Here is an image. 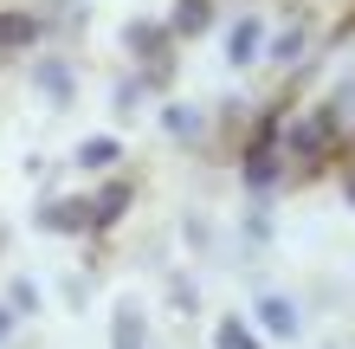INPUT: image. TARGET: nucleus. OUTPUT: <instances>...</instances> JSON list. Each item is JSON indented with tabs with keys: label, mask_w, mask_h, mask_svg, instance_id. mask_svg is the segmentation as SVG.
<instances>
[{
	"label": "nucleus",
	"mask_w": 355,
	"mask_h": 349,
	"mask_svg": "<svg viewBox=\"0 0 355 349\" xmlns=\"http://www.w3.org/2000/svg\"><path fill=\"white\" fill-rule=\"evenodd\" d=\"M207 26H214V0H175V33L181 39H194Z\"/></svg>",
	"instance_id": "f257e3e1"
},
{
	"label": "nucleus",
	"mask_w": 355,
	"mask_h": 349,
	"mask_svg": "<svg viewBox=\"0 0 355 349\" xmlns=\"http://www.w3.org/2000/svg\"><path fill=\"white\" fill-rule=\"evenodd\" d=\"M226 52H233V65H245V58L259 52V19H239L233 39H226Z\"/></svg>",
	"instance_id": "f03ea898"
},
{
	"label": "nucleus",
	"mask_w": 355,
	"mask_h": 349,
	"mask_svg": "<svg viewBox=\"0 0 355 349\" xmlns=\"http://www.w3.org/2000/svg\"><path fill=\"white\" fill-rule=\"evenodd\" d=\"M259 317H265V330H278V337L297 330V311H291L284 298H265V304H259Z\"/></svg>",
	"instance_id": "7ed1b4c3"
},
{
	"label": "nucleus",
	"mask_w": 355,
	"mask_h": 349,
	"mask_svg": "<svg viewBox=\"0 0 355 349\" xmlns=\"http://www.w3.org/2000/svg\"><path fill=\"white\" fill-rule=\"evenodd\" d=\"M116 349H142V311H136V304L116 311Z\"/></svg>",
	"instance_id": "20e7f679"
},
{
	"label": "nucleus",
	"mask_w": 355,
	"mask_h": 349,
	"mask_svg": "<svg viewBox=\"0 0 355 349\" xmlns=\"http://www.w3.org/2000/svg\"><path fill=\"white\" fill-rule=\"evenodd\" d=\"M123 207H130V188H123V181H110V188L97 194V207H91V220H116Z\"/></svg>",
	"instance_id": "39448f33"
},
{
	"label": "nucleus",
	"mask_w": 355,
	"mask_h": 349,
	"mask_svg": "<svg viewBox=\"0 0 355 349\" xmlns=\"http://www.w3.org/2000/svg\"><path fill=\"white\" fill-rule=\"evenodd\" d=\"M46 227H91L85 201H65V207H46Z\"/></svg>",
	"instance_id": "423d86ee"
},
{
	"label": "nucleus",
	"mask_w": 355,
	"mask_h": 349,
	"mask_svg": "<svg viewBox=\"0 0 355 349\" xmlns=\"http://www.w3.org/2000/svg\"><path fill=\"white\" fill-rule=\"evenodd\" d=\"M78 162H85V169H103V162H116V142L110 136H91L85 149H78Z\"/></svg>",
	"instance_id": "0eeeda50"
},
{
	"label": "nucleus",
	"mask_w": 355,
	"mask_h": 349,
	"mask_svg": "<svg viewBox=\"0 0 355 349\" xmlns=\"http://www.w3.org/2000/svg\"><path fill=\"white\" fill-rule=\"evenodd\" d=\"M220 349H259V343H252V330L239 317H220Z\"/></svg>",
	"instance_id": "6e6552de"
},
{
	"label": "nucleus",
	"mask_w": 355,
	"mask_h": 349,
	"mask_svg": "<svg viewBox=\"0 0 355 349\" xmlns=\"http://www.w3.org/2000/svg\"><path fill=\"white\" fill-rule=\"evenodd\" d=\"M0 39H7V46H26V39H33V19L26 13H7V19H0Z\"/></svg>",
	"instance_id": "1a4fd4ad"
},
{
	"label": "nucleus",
	"mask_w": 355,
	"mask_h": 349,
	"mask_svg": "<svg viewBox=\"0 0 355 349\" xmlns=\"http://www.w3.org/2000/svg\"><path fill=\"white\" fill-rule=\"evenodd\" d=\"M39 85H46L52 97H65V91H71V71H65V65H46V71H39Z\"/></svg>",
	"instance_id": "9d476101"
},
{
	"label": "nucleus",
	"mask_w": 355,
	"mask_h": 349,
	"mask_svg": "<svg viewBox=\"0 0 355 349\" xmlns=\"http://www.w3.org/2000/svg\"><path fill=\"white\" fill-rule=\"evenodd\" d=\"M168 130H175V136H194L200 117H194V110H168Z\"/></svg>",
	"instance_id": "9b49d317"
},
{
	"label": "nucleus",
	"mask_w": 355,
	"mask_h": 349,
	"mask_svg": "<svg viewBox=\"0 0 355 349\" xmlns=\"http://www.w3.org/2000/svg\"><path fill=\"white\" fill-rule=\"evenodd\" d=\"M7 330H13V317H7V311H0V337H7Z\"/></svg>",
	"instance_id": "f8f14e48"
}]
</instances>
